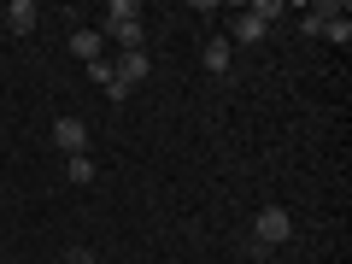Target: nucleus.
Listing matches in <instances>:
<instances>
[{
	"label": "nucleus",
	"instance_id": "obj_1",
	"mask_svg": "<svg viewBox=\"0 0 352 264\" xmlns=\"http://www.w3.org/2000/svg\"><path fill=\"white\" fill-rule=\"evenodd\" d=\"M282 241H294V217L282 212V206H264V212L252 217V258H270Z\"/></svg>",
	"mask_w": 352,
	"mask_h": 264
},
{
	"label": "nucleus",
	"instance_id": "obj_5",
	"mask_svg": "<svg viewBox=\"0 0 352 264\" xmlns=\"http://www.w3.org/2000/svg\"><path fill=\"white\" fill-rule=\"evenodd\" d=\"M71 53H76L82 65L106 59V36H100V30H71Z\"/></svg>",
	"mask_w": 352,
	"mask_h": 264
},
{
	"label": "nucleus",
	"instance_id": "obj_7",
	"mask_svg": "<svg viewBox=\"0 0 352 264\" xmlns=\"http://www.w3.org/2000/svg\"><path fill=\"white\" fill-rule=\"evenodd\" d=\"M112 71H118V82H129V88H135V82H141V76H147V71H153V59H147V47H135V53H124V59H118V65H112Z\"/></svg>",
	"mask_w": 352,
	"mask_h": 264
},
{
	"label": "nucleus",
	"instance_id": "obj_4",
	"mask_svg": "<svg viewBox=\"0 0 352 264\" xmlns=\"http://www.w3.org/2000/svg\"><path fill=\"white\" fill-rule=\"evenodd\" d=\"M0 18H6V30H12V36H30V30H36V18H41V6H36V0H12Z\"/></svg>",
	"mask_w": 352,
	"mask_h": 264
},
{
	"label": "nucleus",
	"instance_id": "obj_10",
	"mask_svg": "<svg viewBox=\"0 0 352 264\" xmlns=\"http://www.w3.org/2000/svg\"><path fill=\"white\" fill-rule=\"evenodd\" d=\"M65 176H71L76 188H88V182H94V159H88V153H76V159L65 164Z\"/></svg>",
	"mask_w": 352,
	"mask_h": 264
},
{
	"label": "nucleus",
	"instance_id": "obj_13",
	"mask_svg": "<svg viewBox=\"0 0 352 264\" xmlns=\"http://www.w3.org/2000/svg\"><path fill=\"white\" fill-rule=\"evenodd\" d=\"M59 264H94V252H88V247H71V252H65Z\"/></svg>",
	"mask_w": 352,
	"mask_h": 264
},
{
	"label": "nucleus",
	"instance_id": "obj_12",
	"mask_svg": "<svg viewBox=\"0 0 352 264\" xmlns=\"http://www.w3.org/2000/svg\"><path fill=\"white\" fill-rule=\"evenodd\" d=\"M88 76H94V82H100V88H106V82H112V76H118V71H112V59H94V65H88Z\"/></svg>",
	"mask_w": 352,
	"mask_h": 264
},
{
	"label": "nucleus",
	"instance_id": "obj_8",
	"mask_svg": "<svg viewBox=\"0 0 352 264\" xmlns=\"http://www.w3.org/2000/svg\"><path fill=\"white\" fill-rule=\"evenodd\" d=\"M200 59H206V71H212V76H229V59H235V47H229L223 36H212V41H206V53H200Z\"/></svg>",
	"mask_w": 352,
	"mask_h": 264
},
{
	"label": "nucleus",
	"instance_id": "obj_2",
	"mask_svg": "<svg viewBox=\"0 0 352 264\" xmlns=\"http://www.w3.org/2000/svg\"><path fill=\"white\" fill-rule=\"evenodd\" d=\"M106 36H112L124 53H135L141 41H147V30H141V6H135V0H112V6H106Z\"/></svg>",
	"mask_w": 352,
	"mask_h": 264
},
{
	"label": "nucleus",
	"instance_id": "obj_3",
	"mask_svg": "<svg viewBox=\"0 0 352 264\" xmlns=\"http://www.w3.org/2000/svg\"><path fill=\"white\" fill-rule=\"evenodd\" d=\"M53 147H59L65 159L88 153V124H82V118H59V124H53Z\"/></svg>",
	"mask_w": 352,
	"mask_h": 264
},
{
	"label": "nucleus",
	"instance_id": "obj_11",
	"mask_svg": "<svg viewBox=\"0 0 352 264\" xmlns=\"http://www.w3.org/2000/svg\"><path fill=\"white\" fill-rule=\"evenodd\" d=\"M247 12H252V18H258V24H264V30H270V18H282V0H252Z\"/></svg>",
	"mask_w": 352,
	"mask_h": 264
},
{
	"label": "nucleus",
	"instance_id": "obj_6",
	"mask_svg": "<svg viewBox=\"0 0 352 264\" xmlns=\"http://www.w3.org/2000/svg\"><path fill=\"white\" fill-rule=\"evenodd\" d=\"M229 47H252V41H264V24H258V18H252V12H241V18H229Z\"/></svg>",
	"mask_w": 352,
	"mask_h": 264
},
{
	"label": "nucleus",
	"instance_id": "obj_9",
	"mask_svg": "<svg viewBox=\"0 0 352 264\" xmlns=\"http://www.w3.org/2000/svg\"><path fill=\"white\" fill-rule=\"evenodd\" d=\"M323 36L335 41V47H346V41H352V18H346V12H329V18H323Z\"/></svg>",
	"mask_w": 352,
	"mask_h": 264
}]
</instances>
